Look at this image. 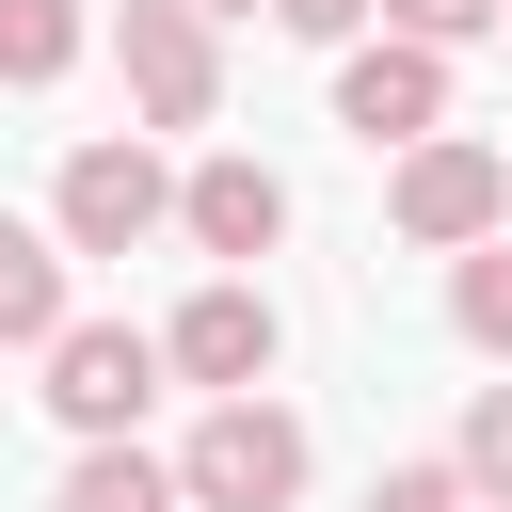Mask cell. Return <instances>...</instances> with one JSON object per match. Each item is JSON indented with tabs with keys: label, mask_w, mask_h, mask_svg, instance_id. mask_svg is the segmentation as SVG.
Instances as JSON below:
<instances>
[{
	"label": "cell",
	"mask_w": 512,
	"mask_h": 512,
	"mask_svg": "<svg viewBox=\"0 0 512 512\" xmlns=\"http://www.w3.org/2000/svg\"><path fill=\"white\" fill-rule=\"evenodd\" d=\"M48 224H64V256H144V240H176V160L144 128H96V144H64Z\"/></svg>",
	"instance_id": "6da1fadb"
},
{
	"label": "cell",
	"mask_w": 512,
	"mask_h": 512,
	"mask_svg": "<svg viewBox=\"0 0 512 512\" xmlns=\"http://www.w3.org/2000/svg\"><path fill=\"white\" fill-rule=\"evenodd\" d=\"M32 368H48V416H64L80 448H144V400L176 384V352H160L144 320H64Z\"/></svg>",
	"instance_id": "7a4b0ae2"
},
{
	"label": "cell",
	"mask_w": 512,
	"mask_h": 512,
	"mask_svg": "<svg viewBox=\"0 0 512 512\" xmlns=\"http://www.w3.org/2000/svg\"><path fill=\"white\" fill-rule=\"evenodd\" d=\"M176 480H192V512H288V496L320 480V432H304L288 400H208L192 448H176Z\"/></svg>",
	"instance_id": "3957f363"
},
{
	"label": "cell",
	"mask_w": 512,
	"mask_h": 512,
	"mask_svg": "<svg viewBox=\"0 0 512 512\" xmlns=\"http://www.w3.org/2000/svg\"><path fill=\"white\" fill-rule=\"evenodd\" d=\"M384 224H400L416 256H480V240H512V160H496L480 128H448V144H416V160L384 176Z\"/></svg>",
	"instance_id": "277c9868"
},
{
	"label": "cell",
	"mask_w": 512,
	"mask_h": 512,
	"mask_svg": "<svg viewBox=\"0 0 512 512\" xmlns=\"http://www.w3.org/2000/svg\"><path fill=\"white\" fill-rule=\"evenodd\" d=\"M112 64H128V112H144V128H208V112H224V32H208V0H112Z\"/></svg>",
	"instance_id": "5b68a950"
},
{
	"label": "cell",
	"mask_w": 512,
	"mask_h": 512,
	"mask_svg": "<svg viewBox=\"0 0 512 512\" xmlns=\"http://www.w3.org/2000/svg\"><path fill=\"white\" fill-rule=\"evenodd\" d=\"M336 128H352L368 160H416V144H448V48H416V32H368V48H336Z\"/></svg>",
	"instance_id": "8992f818"
},
{
	"label": "cell",
	"mask_w": 512,
	"mask_h": 512,
	"mask_svg": "<svg viewBox=\"0 0 512 512\" xmlns=\"http://www.w3.org/2000/svg\"><path fill=\"white\" fill-rule=\"evenodd\" d=\"M160 352H176V384H192V400H272L288 320H272V288H256V272H208V288L160 320Z\"/></svg>",
	"instance_id": "52a82bcc"
},
{
	"label": "cell",
	"mask_w": 512,
	"mask_h": 512,
	"mask_svg": "<svg viewBox=\"0 0 512 512\" xmlns=\"http://www.w3.org/2000/svg\"><path fill=\"white\" fill-rule=\"evenodd\" d=\"M176 240H192L208 272H256V256L288 240V176H272L256 144H208V160L176 176Z\"/></svg>",
	"instance_id": "ba28073f"
},
{
	"label": "cell",
	"mask_w": 512,
	"mask_h": 512,
	"mask_svg": "<svg viewBox=\"0 0 512 512\" xmlns=\"http://www.w3.org/2000/svg\"><path fill=\"white\" fill-rule=\"evenodd\" d=\"M80 320V256H64V224H16L0 208V352H48Z\"/></svg>",
	"instance_id": "9c48e42d"
},
{
	"label": "cell",
	"mask_w": 512,
	"mask_h": 512,
	"mask_svg": "<svg viewBox=\"0 0 512 512\" xmlns=\"http://www.w3.org/2000/svg\"><path fill=\"white\" fill-rule=\"evenodd\" d=\"M80 48H96V0H0V96L80 80Z\"/></svg>",
	"instance_id": "30bf717a"
},
{
	"label": "cell",
	"mask_w": 512,
	"mask_h": 512,
	"mask_svg": "<svg viewBox=\"0 0 512 512\" xmlns=\"http://www.w3.org/2000/svg\"><path fill=\"white\" fill-rule=\"evenodd\" d=\"M48 512H192V480H176V448H80L48 480Z\"/></svg>",
	"instance_id": "8fae6325"
},
{
	"label": "cell",
	"mask_w": 512,
	"mask_h": 512,
	"mask_svg": "<svg viewBox=\"0 0 512 512\" xmlns=\"http://www.w3.org/2000/svg\"><path fill=\"white\" fill-rule=\"evenodd\" d=\"M448 336H464L480 368H512V240H480V256H448Z\"/></svg>",
	"instance_id": "7c38bea8"
},
{
	"label": "cell",
	"mask_w": 512,
	"mask_h": 512,
	"mask_svg": "<svg viewBox=\"0 0 512 512\" xmlns=\"http://www.w3.org/2000/svg\"><path fill=\"white\" fill-rule=\"evenodd\" d=\"M448 464H464V496H480V512H512V384H464V432H448Z\"/></svg>",
	"instance_id": "4fadbf2b"
},
{
	"label": "cell",
	"mask_w": 512,
	"mask_h": 512,
	"mask_svg": "<svg viewBox=\"0 0 512 512\" xmlns=\"http://www.w3.org/2000/svg\"><path fill=\"white\" fill-rule=\"evenodd\" d=\"M384 32H416V48H480V32H512V0H384Z\"/></svg>",
	"instance_id": "5bb4252c"
},
{
	"label": "cell",
	"mask_w": 512,
	"mask_h": 512,
	"mask_svg": "<svg viewBox=\"0 0 512 512\" xmlns=\"http://www.w3.org/2000/svg\"><path fill=\"white\" fill-rule=\"evenodd\" d=\"M368 512H480V496H464V464L432 448V464H384V480H368Z\"/></svg>",
	"instance_id": "9a60e30c"
},
{
	"label": "cell",
	"mask_w": 512,
	"mask_h": 512,
	"mask_svg": "<svg viewBox=\"0 0 512 512\" xmlns=\"http://www.w3.org/2000/svg\"><path fill=\"white\" fill-rule=\"evenodd\" d=\"M368 16H384V0H272L288 48H368Z\"/></svg>",
	"instance_id": "2e32d148"
},
{
	"label": "cell",
	"mask_w": 512,
	"mask_h": 512,
	"mask_svg": "<svg viewBox=\"0 0 512 512\" xmlns=\"http://www.w3.org/2000/svg\"><path fill=\"white\" fill-rule=\"evenodd\" d=\"M208 16H272V0H208Z\"/></svg>",
	"instance_id": "e0dca14e"
}]
</instances>
